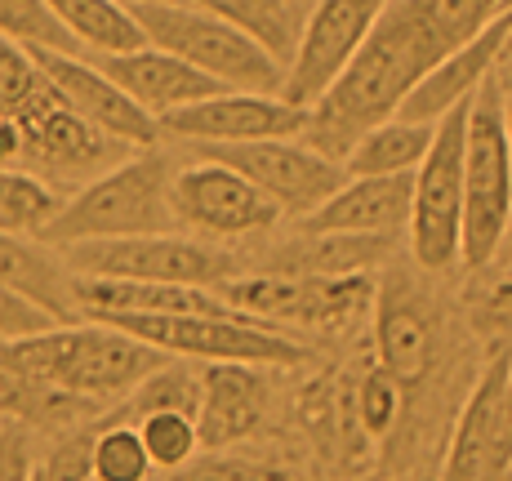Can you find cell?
I'll return each mask as SVG.
<instances>
[{"mask_svg":"<svg viewBox=\"0 0 512 481\" xmlns=\"http://www.w3.org/2000/svg\"><path fill=\"white\" fill-rule=\"evenodd\" d=\"M58 254H63V263L76 277H94V281H156V286L223 290L228 281L245 277L232 250L210 245V241H192V237H183V232L81 241Z\"/></svg>","mask_w":512,"mask_h":481,"instance_id":"obj_8","label":"cell"},{"mask_svg":"<svg viewBox=\"0 0 512 481\" xmlns=\"http://www.w3.org/2000/svg\"><path fill=\"white\" fill-rule=\"evenodd\" d=\"M432 139H437V125L392 116V121H383L379 130H370L366 139L352 147L343 170H348L352 179H361V174H379V179L419 174V165L428 161V152H432Z\"/></svg>","mask_w":512,"mask_h":481,"instance_id":"obj_24","label":"cell"},{"mask_svg":"<svg viewBox=\"0 0 512 481\" xmlns=\"http://www.w3.org/2000/svg\"><path fill=\"white\" fill-rule=\"evenodd\" d=\"M174 174H179V165L161 147L134 152L130 161L112 165L94 183H85V188L67 196L45 245L67 250V245H81V241L179 232V219H174Z\"/></svg>","mask_w":512,"mask_h":481,"instance_id":"obj_3","label":"cell"},{"mask_svg":"<svg viewBox=\"0 0 512 481\" xmlns=\"http://www.w3.org/2000/svg\"><path fill=\"white\" fill-rule=\"evenodd\" d=\"M0 424H9V419H0Z\"/></svg>","mask_w":512,"mask_h":481,"instance_id":"obj_43","label":"cell"},{"mask_svg":"<svg viewBox=\"0 0 512 481\" xmlns=\"http://www.w3.org/2000/svg\"><path fill=\"white\" fill-rule=\"evenodd\" d=\"M406 401H410V388L397 384V379L379 366L366 370V375L352 384V419H357L366 446L392 441V433H397L401 419H406Z\"/></svg>","mask_w":512,"mask_h":481,"instance_id":"obj_28","label":"cell"},{"mask_svg":"<svg viewBox=\"0 0 512 481\" xmlns=\"http://www.w3.org/2000/svg\"><path fill=\"white\" fill-rule=\"evenodd\" d=\"M0 286L23 294L27 303L49 312L58 326L81 321V308H76V272L45 241H23V237H5L0 232Z\"/></svg>","mask_w":512,"mask_h":481,"instance_id":"obj_21","label":"cell"},{"mask_svg":"<svg viewBox=\"0 0 512 481\" xmlns=\"http://www.w3.org/2000/svg\"><path fill=\"white\" fill-rule=\"evenodd\" d=\"M58 326L49 312H41L36 303H27L23 294L0 286V339H23V335H41V330Z\"/></svg>","mask_w":512,"mask_h":481,"instance_id":"obj_34","label":"cell"},{"mask_svg":"<svg viewBox=\"0 0 512 481\" xmlns=\"http://www.w3.org/2000/svg\"><path fill=\"white\" fill-rule=\"evenodd\" d=\"M90 450H94V428L67 433L63 441H54V446L36 459V481H94Z\"/></svg>","mask_w":512,"mask_h":481,"instance_id":"obj_33","label":"cell"},{"mask_svg":"<svg viewBox=\"0 0 512 481\" xmlns=\"http://www.w3.org/2000/svg\"><path fill=\"white\" fill-rule=\"evenodd\" d=\"M392 254V237H348V232H303L268 259L272 272H308V277H366Z\"/></svg>","mask_w":512,"mask_h":481,"instance_id":"obj_22","label":"cell"},{"mask_svg":"<svg viewBox=\"0 0 512 481\" xmlns=\"http://www.w3.org/2000/svg\"><path fill=\"white\" fill-rule=\"evenodd\" d=\"M81 54L116 58L147 49V32L125 0H45Z\"/></svg>","mask_w":512,"mask_h":481,"instance_id":"obj_23","label":"cell"},{"mask_svg":"<svg viewBox=\"0 0 512 481\" xmlns=\"http://www.w3.org/2000/svg\"><path fill=\"white\" fill-rule=\"evenodd\" d=\"M499 67H504V72H499L495 81H499V103H504V125H508V143H512V58Z\"/></svg>","mask_w":512,"mask_h":481,"instance_id":"obj_37","label":"cell"},{"mask_svg":"<svg viewBox=\"0 0 512 481\" xmlns=\"http://www.w3.org/2000/svg\"><path fill=\"white\" fill-rule=\"evenodd\" d=\"M308 130V107L285 103L281 94H241L223 90L205 103H192L183 112L165 116V139L201 147H241V143H268V139H303Z\"/></svg>","mask_w":512,"mask_h":481,"instance_id":"obj_13","label":"cell"},{"mask_svg":"<svg viewBox=\"0 0 512 481\" xmlns=\"http://www.w3.org/2000/svg\"><path fill=\"white\" fill-rule=\"evenodd\" d=\"M472 98L437 121L432 152L415 174V210H410L406 245L410 263L428 277H450L464 268V143Z\"/></svg>","mask_w":512,"mask_h":481,"instance_id":"obj_7","label":"cell"},{"mask_svg":"<svg viewBox=\"0 0 512 481\" xmlns=\"http://www.w3.org/2000/svg\"><path fill=\"white\" fill-rule=\"evenodd\" d=\"M134 18L143 23L147 45L192 63L223 90L241 94H281L285 63L268 45H259L250 32L223 23V18L192 9L183 0H156V5H130Z\"/></svg>","mask_w":512,"mask_h":481,"instance_id":"obj_4","label":"cell"},{"mask_svg":"<svg viewBox=\"0 0 512 481\" xmlns=\"http://www.w3.org/2000/svg\"><path fill=\"white\" fill-rule=\"evenodd\" d=\"M103 326H116L139 343H152L165 357L196 361V366H210V361H241V366L263 370L308 366V343L254 317H116Z\"/></svg>","mask_w":512,"mask_h":481,"instance_id":"obj_9","label":"cell"},{"mask_svg":"<svg viewBox=\"0 0 512 481\" xmlns=\"http://www.w3.org/2000/svg\"><path fill=\"white\" fill-rule=\"evenodd\" d=\"M374 357L379 370H388L397 384L415 392L419 379H428L432 361H437L441 343V321L432 299L423 294L406 272L388 268L374 294Z\"/></svg>","mask_w":512,"mask_h":481,"instance_id":"obj_14","label":"cell"},{"mask_svg":"<svg viewBox=\"0 0 512 481\" xmlns=\"http://www.w3.org/2000/svg\"><path fill=\"white\" fill-rule=\"evenodd\" d=\"M415 210V174H361L343 183L312 219H303V232H348V237H392L410 228Z\"/></svg>","mask_w":512,"mask_h":481,"instance_id":"obj_19","label":"cell"},{"mask_svg":"<svg viewBox=\"0 0 512 481\" xmlns=\"http://www.w3.org/2000/svg\"><path fill=\"white\" fill-rule=\"evenodd\" d=\"M495 268H499V272H512V219H508V232H504V245H499Z\"/></svg>","mask_w":512,"mask_h":481,"instance_id":"obj_38","label":"cell"},{"mask_svg":"<svg viewBox=\"0 0 512 481\" xmlns=\"http://www.w3.org/2000/svg\"><path fill=\"white\" fill-rule=\"evenodd\" d=\"M192 9L223 18V23L250 32L259 45H268L272 54L290 67L294 49H299V32H303V5L299 0H183Z\"/></svg>","mask_w":512,"mask_h":481,"instance_id":"obj_25","label":"cell"},{"mask_svg":"<svg viewBox=\"0 0 512 481\" xmlns=\"http://www.w3.org/2000/svg\"><path fill=\"white\" fill-rule=\"evenodd\" d=\"M0 36L27 49H58V54H81L67 27L45 0H0Z\"/></svg>","mask_w":512,"mask_h":481,"instance_id":"obj_32","label":"cell"},{"mask_svg":"<svg viewBox=\"0 0 512 481\" xmlns=\"http://www.w3.org/2000/svg\"><path fill=\"white\" fill-rule=\"evenodd\" d=\"M36 58H41L49 81L58 85V94L67 98V107H72L76 116H85L94 130H103L107 139L134 147V152H147V147H156L165 139L161 121H156V116H147L143 107L134 103V98L125 94L98 63H85V54L36 49Z\"/></svg>","mask_w":512,"mask_h":481,"instance_id":"obj_15","label":"cell"},{"mask_svg":"<svg viewBox=\"0 0 512 481\" xmlns=\"http://www.w3.org/2000/svg\"><path fill=\"white\" fill-rule=\"evenodd\" d=\"M441 58H450V49L428 27L415 0H392L370 41L361 45V54L348 63V72L308 112L303 143L343 165L370 130H379L406 107L415 85Z\"/></svg>","mask_w":512,"mask_h":481,"instance_id":"obj_1","label":"cell"},{"mask_svg":"<svg viewBox=\"0 0 512 481\" xmlns=\"http://www.w3.org/2000/svg\"><path fill=\"white\" fill-rule=\"evenodd\" d=\"M67 196L32 170H0V232L23 241H45Z\"/></svg>","mask_w":512,"mask_h":481,"instance_id":"obj_26","label":"cell"},{"mask_svg":"<svg viewBox=\"0 0 512 481\" xmlns=\"http://www.w3.org/2000/svg\"><path fill=\"white\" fill-rule=\"evenodd\" d=\"M406 481H428V477H406Z\"/></svg>","mask_w":512,"mask_h":481,"instance_id":"obj_42","label":"cell"},{"mask_svg":"<svg viewBox=\"0 0 512 481\" xmlns=\"http://www.w3.org/2000/svg\"><path fill=\"white\" fill-rule=\"evenodd\" d=\"M490 272H499V268H490ZM481 317H486L490 326L512 330V272H499V277L490 281L486 299H481Z\"/></svg>","mask_w":512,"mask_h":481,"instance_id":"obj_36","label":"cell"},{"mask_svg":"<svg viewBox=\"0 0 512 481\" xmlns=\"http://www.w3.org/2000/svg\"><path fill=\"white\" fill-rule=\"evenodd\" d=\"M508 481H512V473H508Z\"/></svg>","mask_w":512,"mask_h":481,"instance_id":"obj_44","label":"cell"},{"mask_svg":"<svg viewBox=\"0 0 512 481\" xmlns=\"http://www.w3.org/2000/svg\"><path fill=\"white\" fill-rule=\"evenodd\" d=\"M512 219V143L499 103V81L490 76L468 107L464 143V268L490 272Z\"/></svg>","mask_w":512,"mask_h":481,"instance_id":"obj_5","label":"cell"},{"mask_svg":"<svg viewBox=\"0 0 512 481\" xmlns=\"http://www.w3.org/2000/svg\"><path fill=\"white\" fill-rule=\"evenodd\" d=\"M508 32H512V14H499L486 32H477L468 45H459L450 58H441V63L415 85V94L406 98V107H401L397 116L437 125L441 116H450L459 103H468V98L499 72L504 49H508Z\"/></svg>","mask_w":512,"mask_h":481,"instance_id":"obj_18","label":"cell"},{"mask_svg":"<svg viewBox=\"0 0 512 481\" xmlns=\"http://www.w3.org/2000/svg\"><path fill=\"white\" fill-rule=\"evenodd\" d=\"M165 361L170 357L152 343H139L103 321H72V326H49L41 335L0 339V370L81 397L98 410L125 401Z\"/></svg>","mask_w":512,"mask_h":481,"instance_id":"obj_2","label":"cell"},{"mask_svg":"<svg viewBox=\"0 0 512 481\" xmlns=\"http://www.w3.org/2000/svg\"><path fill=\"white\" fill-rule=\"evenodd\" d=\"M236 312L263 326H294L308 335H352L366 312H374L379 277H308V272H250L219 290Z\"/></svg>","mask_w":512,"mask_h":481,"instance_id":"obj_6","label":"cell"},{"mask_svg":"<svg viewBox=\"0 0 512 481\" xmlns=\"http://www.w3.org/2000/svg\"><path fill=\"white\" fill-rule=\"evenodd\" d=\"M508 58H512V32H508V49H504V63H508Z\"/></svg>","mask_w":512,"mask_h":481,"instance_id":"obj_39","label":"cell"},{"mask_svg":"<svg viewBox=\"0 0 512 481\" xmlns=\"http://www.w3.org/2000/svg\"><path fill=\"white\" fill-rule=\"evenodd\" d=\"M94 63L103 67L147 116H156V121L223 94L219 81H210V76L196 72L192 63H183V58L165 54V49H156V45L134 49V54H116V58H94Z\"/></svg>","mask_w":512,"mask_h":481,"instance_id":"obj_20","label":"cell"},{"mask_svg":"<svg viewBox=\"0 0 512 481\" xmlns=\"http://www.w3.org/2000/svg\"><path fill=\"white\" fill-rule=\"evenodd\" d=\"M174 219L183 232H196V241L232 245L272 232L285 214L272 196H263L232 165L196 156L192 165H179L174 174Z\"/></svg>","mask_w":512,"mask_h":481,"instance_id":"obj_10","label":"cell"},{"mask_svg":"<svg viewBox=\"0 0 512 481\" xmlns=\"http://www.w3.org/2000/svg\"><path fill=\"white\" fill-rule=\"evenodd\" d=\"M125 5H156V0H125Z\"/></svg>","mask_w":512,"mask_h":481,"instance_id":"obj_40","label":"cell"},{"mask_svg":"<svg viewBox=\"0 0 512 481\" xmlns=\"http://www.w3.org/2000/svg\"><path fill=\"white\" fill-rule=\"evenodd\" d=\"M201 156L232 165L236 174L254 183L263 196L281 205V214L312 219L334 192L348 183V170L303 139H268V143H241V147H201Z\"/></svg>","mask_w":512,"mask_h":481,"instance_id":"obj_12","label":"cell"},{"mask_svg":"<svg viewBox=\"0 0 512 481\" xmlns=\"http://www.w3.org/2000/svg\"><path fill=\"white\" fill-rule=\"evenodd\" d=\"M272 375L277 370L241 366V361H210L201 366V450L245 446L272 415Z\"/></svg>","mask_w":512,"mask_h":481,"instance_id":"obj_17","label":"cell"},{"mask_svg":"<svg viewBox=\"0 0 512 481\" xmlns=\"http://www.w3.org/2000/svg\"><path fill=\"white\" fill-rule=\"evenodd\" d=\"M161 410H183V415L201 410V366L196 361H165L130 397L116 401L103 419L107 424H139V419L161 415Z\"/></svg>","mask_w":512,"mask_h":481,"instance_id":"obj_27","label":"cell"},{"mask_svg":"<svg viewBox=\"0 0 512 481\" xmlns=\"http://www.w3.org/2000/svg\"><path fill=\"white\" fill-rule=\"evenodd\" d=\"M139 437L152 455L156 473H179L196 455H201V428H196V415H183V410H161V415L139 419Z\"/></svg>","mask_w":512,"mask_h":481,"instance_id":"obj_31","label":"cell"},{"mask_svg":"<svg viewBox=\"0 0 512 481\" xmlns=\"http://www.w3.org/2000/svg\"><path fill=\"white\" fill-rule=\"evenodd\" d=\"M504 14H512V0H508V5H504Z\"/></svg>","mask_w":512,"mask_h":481,"instance_id":"obj_41","label":"cell"},{"mask_svg":"<svg viewBox=\"0 0 512 481\" xmlns=\"http://www.w3.org/2000/svg\"><path fill=\"white\" fill-rule=\"evenodd\" d=\"M508 375H512V343H504L481 366V375L472 379L464 406L455 415V428H450L437 481H504V468H499V419H504Z\"/></svg>","mask_w":512,"mask_h":481,"instance_id":"obj_16","label":"cell"},{"mask_svg":"<svg viewBox=\"0 0 512 481\" xmlns=\"http://www.w3.org/2000/svg\"><path fill=\"white\" fill-rule=\"evenodd\" d=\"M90 468H94V481H147L156 473L139 428L134 424H107V419L94 424Z\"/></svg>","mask_w":512,"mask_h":481,"instance_id":"obj_30","label":"cell"},{"mask_svg":"<svg viewBox=\"0 0 512 481\" xmlns=\"http://www.w3.org/2000/svg\"><path fill=\"white\" fill-rule=\"evenodd\" d=\"M392 0H312L303 18L299 49L285 67L281 98L294 107H317L326 90L348 72V63L361 54L379 18L388 14Z\"/></svg>","mask_w":512,"mask_h":481,"instance_id":"obj_11","label":"cell"},{"mask_svg":"<svg viewBox=\"0 0 512 481\" xmlns=\"http://www.w3.org/2000/svg\"><path fill=\"white\" fill-rule=\"evenodd\" d=\"M161 481H299L290 464L272 455H259L250 446H228V450H201L187 468L165 473Z\"/></svg>","mask_w":512,"mask_h":481,"instance_id":"obj_29","label":"cell"},{"mask_svg":"<svg viewBox=\"0 0 512 481\" xmlns=\"http://www.w3.org/2000/svg\"><path fill=\"white\" fill-rule=\"evenodd\" d=\"M0 481H36L32 437L23 424H0Z\"/></svg>","mask_w":512,"mask_h":481,"instance_id":"obj_35","label":"cell"}]
</instances>
